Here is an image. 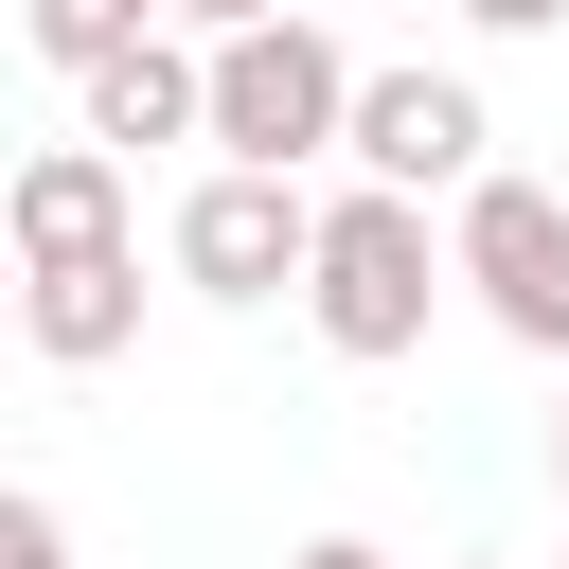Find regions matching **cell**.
<instances>
[{"label":"cell","instance_id":"15","mask_svg":"<svg viewBox=\"0 0 569 569\" xmlns=\"http://www.w3.org/2000/svg\"><path fill=\"white\" fill-rule=\"evenodd\" d=\"M551 480H569V409H551Z\"/></svg>","mask_w":569,"mask_h":569},{"label":"cell","instance_id":"9","mask_svg":"<svg viewBox=\"0 0 569 569\" xmlns=\"http://www.w3.org/2000/svg\"><path fill=\"white\" fill-rule=\"evenodd\" d=\"M18 36H36V71H71V89H89L107 53H142V36H178V18H160V0H18Z\"/></svg>","mask_w":569,"mask_h":569},{"label":"cell","instance_id":"4","mask_svg":"<svg viewBox=\"0 0 569 569\" xmlns=\"http://www.w3.org/2000/svg\"><path fill=\"white\" fill-rule=\"evenodd\" d=\"M178 284L196 302H302V267H320V196L302 178H249V160H213L196 196H178Z\"/></svg>","mask_w":569,"mask_h":569},{"label":"cell","instance_id":"12","mask_svg":"<svg viewBox=\"0 0 569 569\" xmlns=\"http://www.w3.org/2000/svg\"><path fill=\"white\" fill-rule=\"evenodd\" d=\"M480 36H569V0H462Z\"/></svg>","mask_w":569,"mask_h":569},{"label":"cell","instance_id":"11","mask_svg":"<svg viewBox=\"0 0 569 569\" xmlns=\"http://www.w3.org/2000/svg\"><path fill=\"white\" fill-rule=\"evenodd\" d=\"M160 18H178L196 53H231V36H267V18H302V0H160Z\"/></svg>","mask_w":569,"mask_h":569},{"label":"cell","instance_id":"14","mask_svg":"<svg viewBox=\"0 0 569 569\" xmlns=\"http://www.w3.org/2000/svg\"><path fill=\"white\" fill-rule=\"evenodd\" d=\"M445 569H516V551H445Z\"/></svg>","mask_w":569,"mask_h":569},{"label":"cell","instance_id":"6","mask_svg":"<svg viewBox=\"0 0 569 569\" xmlns=\"http://www.w3.org/2000/svg\"><path fill=\"white\" fill-rule=\"evenodd\" d=\"M0 231H18V267H107V249H142L107 142H36V160L0 178Z\"/></svg>","mask_w":569,"mask_h":569},{"label":"cell","instance_id":"7","mask_svg":"<svg viewBox=\"0 0 569 569\" xmlns=\"http://www.w3.org/2000/svg\"><path fill=\"white\" fill-rule=\"evenodd\" d=\"M89 142H107V160H142V142H213V53H196V36L107 53V71H89Z\"/></svg>","mask_w":569,"mask_h":569},{"label":"cell","instance_id":"8","mask_svg":"<svg viewBox=\"0 0 569 569\" xmlns=\"http://www.w3.org/2000/svg\"><path fill=\"white\" fill-rule=\"evenodd\" d=\"M18 338H36L53 373H107V356L142 338V249H107V267H18Z\"/></svg>","mask_w":569,"mask_h":569},{"label":"cell","instance_id":"5","mask_svg":"<svg viewBox=\"0 0 569 569\" xmlns=\"http://www.w3.org/2000/svg\"><path fill=\"white\" fill-rule=\"evenodd\" d=\"M356 178H373V196H445V213H462V196L498 178L480 89H462V71H373V89H356Z\"/></svg>","mask_w":569,"mask_h":569},{"label":"cell","instance_id":"13","mask_svg":"<svg viewBox=\"0 0 569 569\" xmlns=\"http://www.w3.org/2000/svg\"><path fill=\"white\" fill-rule=\"evenodd\" d=\"M284 569H391V551H373V533H302Z\"/></svg>","mask_w":569,"mask_h":569},{"label":"cell","instance_id":"2","mask_svg":"<svg viewBox=\"0 0 569 569\" xmlns=\"http://www.w3.org/2000/svg\"><path fill=\"white\" fill-rule=\"evenodd\" d=\"M356 53L320 36V0L302 18H267V36H231L213 53V160H249V178H302V160H356Z\"/></svg>","mask_w":569,"mask_h":569},{"label":"cell","instance_id":"1","mask_svg":"<svg viewBox=\"0 0 569 569\" xmlns=\"http://www.w3.org/2000/svg\"><path fill=\"white\" fill-rule=\"evenodd\" d=\"M445 284H462V249L427 231V196H373V178H338V196H320V267H302V320H320V356H356V373L427 356Z\"/></svg>","mask_w":569,"mask_h":569},{"label":"cell","instance_id":"10","mask_svg":"<svg viewBox=\"0 0 569 569\" xmlns=\"http://www.w3.org/2000/svg\"><path fill=\"white\" fill-rule=\"evenodd\" d=\"M0 569H71V516H53V498H36V480H18V498H0Z\"/></svg>","mask_w":569,"mask_h":569},{"label":"cell","instance_id":"3","mask_svg":"<svg viewBox=\"0 0 569 569\" xmlns=\"http://www.w3.org/2000/svg\"><path fill=\"white\" fill-rule=\"evenodd\" d=\"M445 249H462V302H480L516 356L569 373V196H551V178H480V196L445 213Z\"/></svg>","mask_w":569,"mask_h":569}]
</instances>
